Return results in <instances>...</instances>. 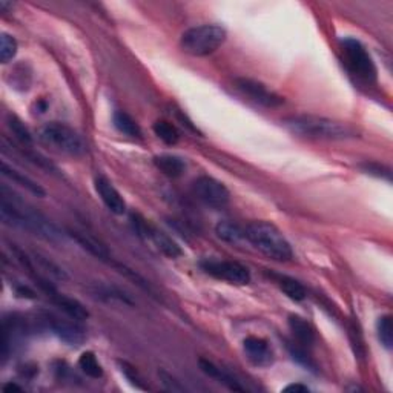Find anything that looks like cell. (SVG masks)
<instances>
[{"label":"cell","mask_w":393,"mask_h":393,"mask_svg":"<svg viewBox=\"0 0 393 393\" xmlns=\"http://www.w3.org/2000/svg\"><path fill=\"white\" fill-rule=\"evenodd\" d=\"M289 329L296 340V343L301 346H312L315 343V332L312 326L307 323L305 318L298 315H291L289 317Z\"/></svg>","instance_id":"obj_19"},{"label":"cell","mask_w":393,"mask_h":393,"mask_svg":"<svg viewBox=\"0 0 393 393\" xmlns=\"http://www.w3.org/2000/svg\"><path fill=\"white\" fill-rule=\"evenodd\" d=\"M95 192H97L102 202L105 203L106 208L112 212V214L121 215L126 212V203L120 192L115 189L111 180H108L105 176H97L94 180Z\"/></svg>","instance_id":"obj_12"},{"label":"cell","mask_w":393,"mask_h":393,"mask_svg":"<svg viewBox=\"0 0 393 393\" xmlns=\"http://www.w3.org/2000/svg\"><path fill=\"white\" fill-rule=\"evenodd\" d=\"M97 294L100 298H103L105 301H120V302H123V305H128V306H134V301L131 300V296L130 295H126L125 292H121L120 289L117 287H109V286H105V287H99L97 289Z\"/></svg>","instance_id":"obj_28"},{"label":"cell","mask_w":393,"mask_h":393,"mask_svg":"<svg viewBox=\"0 0 393 393\" xmlns=\"http://www.w3.org/2000/svg\"><path fill=\"white\" fill-rule=\"evenodd\" d=\"M114 126L117 128V130L128 135V137H140L141 135V130L137 121H135L130 114L125 112V111H117L114 114Z\"/></svg>","instance_id":"obj_21"},{"label":"cell","mask_w":393,"mask_h":393,"mask_svg":"<svg viewBox=\"0 0 393 393\" xmlns=\"http://www.w3.org/2000/svg\"><path fill=\"white\" fill-rule=\"evenodd\" d=\"M68 234L77 244H80L83 249L88 250L91 255H94L95 259L111 263V252H109L105 244H103L100 240H97V238H94L93 235L86 234V232H82L77 229H69Z\"/></svg>","instance_id":"obj_15"},{"label":"cell","mask_w":393,"mask_h":393,"mask_svg":"<svg viewBox=\"0 0 393 393\" xmlns=\"http://www.w3.org/2000/svg\"><path fill=\"white\" fill-rule=\"evenodd\" d=\"M278 286L283 294L294 301H302L307 295L306 287L302 286L298 280L291 278V276H280Z\"/></svg>","instance_id":"obj_22"},{"label":"cell","mask_w":393,"mask_h":393,"mask_svg":"<svg viewBox=\"0 0 393 393\" xmlns=\"http://www.w3.org/2000/svg\"><path fill=\"white\" fill-rule=\"evenodd\" d=\"M158 378H160V383L163 384V388L169 392L174 393H183L186 392L184 385L180 384V381H177L176 378H174L171 373H167L166 370H158Z\"/></svg>","instance_id":"obj_31"},{"label":"cell","mask_w":393,"mask_h":393,"mask_svg":"<svg viewBox=\"0 0 393 393\" xmlns=\"http://www.w3.org/2000/svg\"><path fill=\"white\" fill-rule=\"evenodd\" d=\"M246 240L269 259L275 261H291L294 250L286 237L275 224L269 222H252L244 228Z\"/></svg>","instance_id":"obj_3"},{"label":"cell","mask_w":393,"mask_h":393,"mask_svg":"<svg viewBox=\"0 0 393 393\" xmlns=\"http://www.w3.org/2000/svg\"><path fill=\"white\" fill-rule=\"evenodd\" d=\"M37 139L45 146L69 157H82L86 154V143L82 135L73 128L60 123V121H49L45 123L37 132Z\"/></svg>","instance_id":"obj_4"},{"label":"cell","mask_w":393,"mask_h":393,"mask_svg":"<svg viewBox=\"0 0 393 393\" xmlns=\"http://www.w3.org/2000/svg\"><path fill=\"white\" fill-rule=\"evenodd\" d=\"M120 370L123 375L126 377L128 381H130L132 385H135L137 389H146V385L143 384V379H141L140 373L135 370V367L125 363V361H120Z\"/></svg>","instance_id":"obj_29"},{"label":"cell","mask_w":393,"mask_h":393,"mask_svg":"<svg viewBox=\"0 0 393 393\" xmlns=\"http://www.w3.org/2000/svg\"><path fill=\"white\" fill-rule=\"evenodd\" d=\"M215 234L218 238H222L223 241L226 243H240L241 240H246V235H244V229L230 220H223L215 226Z\"/></svg>","instance_id":"obj_20"},{"label":"cell","mask_w":393,"mask_h":393,"mask_svg":"<svg viewBox=\"0 0 393 393\" xmlns=\"http://www.w3.org/2000/svg\"><path fill=\"white\" fill-rule=\"evenodd\" d=\"M2 174L6 178H10L11 182H14L16 184L22 186L23 189H27L28 192H31V194L36 195V197L43 198L45 195H47V191H45L37 182H34L33 178H29L28 176H25V174L19 172L17 169L8 166L5 162L2 163Z\"/></svg>","instance_id":"obj_17"},{"label":"cell","mask_w":393,"mask_h":393,"mask_svg":"<svg viewBox=\"0 0 393 393\" xmlns=\"http://www.w3.org/2000/svg\"><path fill=\"white\" fill-rule=\"evenodd\" d=\"M8 128L11 130V132L14 134V137L21 141L23 146H29L33 143V135H31L29 130L27 126H25L23 121L16 117V115H8Z\"/></svg>","instance_id":"obj_25"},{"label":"cell","mask_w":393,"mask_h":393,"mask_svg":"<svg viewBox=\"0 0 393 393\" xmlns=\"http://www.w3.org/2000/svg\"><path fill=\"white\" fill-rule=\"evenodd\" d=\"M289 352H291L294 361H296V363H298V364L305 366V367H307V369H311V370L317 369V366H315L313 361L309 358V355L305 352V349H302V347H298V346H295V344H289Z\"/></svg>","instance_id":"obj_30"},{"label":"cell","mask_w":393,"mask_h":393,"mask_svg":"<svg viewBox=\"0 0 393 393\" xmlns=\"http://www.w3.org/2000/svg\"><path fill=\"white\" fill-rule=\"evenodd\" d=\"M152 130L154 134H156L160 140L165 141L166 145H176L180 139L177 128L167 120H157L156 123H154Z\"/></svg>","instance_id":"obj_23"},{"label":"cell","mask_w":393,"mask_h":393,"mask_svg":"<svg viewBox=\"0 0 393 393\" xmlns=\"http://www.w3.org/2000/svg\"><path fill=\"white\" fill-rule=\"evenodd\" d=\"M79 367L82 369V372L89 378L99 379L103 377L102 364L99 363L97 357H95L93 352L82 353V357L79 358Z\"/></svg>","instance_id":"obj_24"},{"label":"cell","mask_w":393,"mask_h":393,"mask_svg":"<svg viewBox=\"0 0 393 393\" xmlns=\"http://www.w3.org/2000/svg\"><path fill=\"white\" fill-rule=\"evenodd\" d=\"M194 195L206 206L214 209L226 208L230 202V194L226 186L209 176H202L192 183Z\"/></svg>","instance_id":"obj_8"},{"label":"cell","mask_w":393,"mask_h":393,"mask_svg":"<svg viewBox=\"0 0 393 393\" xmlns=\"http://www.w3.org/2000/svg\"><path fill=\"white\" fill-rule=\"evenodd\" d=\"M17 54V42L10 34H2L0 37V60L2 63H8Z\"/></svg>","instance_id":"obj_27"},{"label":"cell","mask_w":393,"mask_h":393,"mask_svg":"<svg viewBox=\"0 0 393 393\" xmlns=\"http://www.w3.org/2000/svg\"><path fill=\"white\" fill-rule=\"evenodd\" d=\"M48 298L53 301V305L60 309V311L67 315V317L73 318L75 321H85L89 317L88 309L82 305L79 300L71 298V296L60 294L57 289H51L47 294Z\"/></svg>","instance_id":"obj_14"},{"label":"cell","mask_w":393,"mask_h":393,"mask_svg":"<svg viewBox=\"0 0 393 393\" xmlns=\"http://www.w3.org/2000/svg\"><path fill=\"white\" fill-rule=\"evenodd\" d=\"M131 223H132L134 230L137 232L141 238L150 240L154 246L160 250V252L167 257V259L174 260V259H178V257H182L183 254L182 248H180L169 235L165 234L163 230L157 229L154 224L147 222L143 215L131 214Z\"/></svg>","instance_id":"obj_7"},{"label":"cell","mask_w":393,"mask_h":393,"mask_svg":"<svg viewBox=\"0 0 393 393\" xmlns=\"http://www.w3.org/2000/svg\"><path fill=\"white\" fill-rule=\"evenodd\" d=\"M202 269L214 278L230 283V285L243 286L250 281L249 269L238 261L206 260L202 263Z\"/></svg>","instance_id":"obj_9"},{"label":"cell","mask_w":393,"mask_h":393,"mask_svg":"<svg viewBox=\"0 0 393 393\" xmlns=\"http://www.w3.org/2000/svg\"><path fill=\"white\" fill-rule=\"evenodd\" d=\"M198 364H200V369H202L203 373H206V375H208L209 378L215 379V381H218L220 384L226 385L228 389L234 390V392H244V390H246V388H243V385L240 384V381H238L235 377H232L229 372L222 369V367H218L215 363H212V361L202 358V359L198 361Z\"/></svg>","instance_id":"obj_16"},{"label":"cell","mask_w":393,"mask_h":393,"mask_svg":"<svg viewBox=\"0 0 393 393\" xmlns=\"http://www.w3.org/2000/svg\"><path fill=\"white\" fill-rule=\"evenodd\" d=\"M228 33L220 25H200L186 31L182 36V49L194 57H204L222 47L226 42Z\"/></svg>","instance_id":"obj_5"},{"label":"cell","mask_w":393,"mask_h":393,"mask_svg":"<svg viewBox=\"0 0 393 393\" xmlns=\"http://www.w3.org/2000/svg\"><path fill=\"white\" fill-rule=\"evenodd\" d=\"M0 215L8 226L23 229L36 237H40L47 241H60L63 238L62 230L51 223L47 217L31 208L19 197H8L2 191V202H0Z\"/></svg>","instance_id":"obj_1"},{"label":"cell","mask_w":393,"mask_h":393,"mask_svg":"<svg viewBox=\"0 0 393 393\" xmlns=\"http://www.w3.org/2000/svg\"><path fill=\"white\" fill-rule=\"evenodd\" d=\"M361 167H363V171L366 174H370V176L384 178V180H388V182H390L392 172H390L389 167H385L383 165H378V163H364V165H361Z\"/></svg>","instance_id":"obj_32"},{"label":"cell","mask_w":393,"mask_h":393,"mask_svg":"<svg viewBox=\"0 0 393 393\" xmlns=\"http://www.w3.org/2000/svg\"><path fill=\"white\" fill-rule=\"evenodd\" d=\"M237 88L240 89L244 95H248L250 100H254L261 106L276 108L283 105V102H285V99L280 97V95L275 94L274 91H270L263 83L252 79H246V77L237 79Z\"/></svg>","instance_id":"obj_11"},{"label":"cell","mask_w":393,"mask_h":393,"mask_svg":"<svg viewBox=\"0 0 393 393\" xmlns=\"http://www.w3.org/2000/svg\"><path fill=\"white\" fill-rule=\"evenodd\" d=\"M341 51H343L346 67L349 68L353 75L367 83H373L377 80V67L363 43L353 37H346L341 42Z\"/></svg>","instance_id":"obj_6"},{"label":"cell","mask_w":393,"mask_h":393,"mask_svg":"<svg viewBox=\"0 0 393 393\" xmlns=\"http://www.w3.org/2000/svg\"><path fill=\"white\" fill-rule=\"evenodd\" d=\"M285 125L294 134L313 140H346L357 135L350 125L318 115H294L285 120Z\"/></svg>","instance_id":"obj_2"},{"label":"cell","mask_w":393,"mask_h":393,"mask_svg":"<svg viewBox=\"0 0 393 393\" xmlns=\"http://www.w3.org/2000/svg\"><path fill=\"white\" fill-rule=\"evenodd\" d=\"M243 349L248 359L257 367H267L274 363V350L264 338L248 337L243 341Z\"/></svg>","instance_id":"obj_13"},{"label":"cell","mask_w":393,"mask_h":393,"mask_svg":"<svg viewBox=\"0 0 393 393\" xmlns=\"http://www.w3.org/2000/svg\"><path fill=\"white\" fill-rule=\"evenodd\" d=\"M285 392H301V393H306L309 392L307 385H302V384H291L285 388Z\"/></svg>","instance_id":"obj_33"},{"label":"cell","mask_w":393,"mask_h":393,"mask_svg":"<svg viewBox=\"0 0 393 393\" xmlns=\"http://www.w3.org/2000/svg\"><path fill=\"white\" fill-rule=\"evenodd\" d=\"M3 390H5V392H11V390H22V388H19L17 384H11V383H10V384H5V385H3Z\"/></svg>","instance_id":"obj_34"},{"label":"cell","mask_w":393,"mask_h":393,"mask_svg":"<svg viewBox=\"0 0 393 393\" xmlns=\"http://www.w3.org/2000/svg\"><path fill=\"white\" fill-rule=\"evenodd\" d=\"M42 321L63 343L69 346H82L83 341H85V332L73 318L67 320L51 312H43Z\"/></svg>","instance_id":"obj_10"},{"label":"cell","mask_w":393,"mask_h":393,"mask_svg":"<svg viewBox=\"0 0 393 393\" xmlns=\"http://www.w3.org/2000/svg\"><path fill=\"white\" fill-rule=\"evenodd\" d=\"M154 165H156L160 172H163L166 177L178 178L182 177L186 171V163L182 157L171 156V154H163V156L154 157Z\"/></svg>","instance_id":"obj_18"},{"label":"cell","mask_w":393,"mask_h":393,"mask_svg":"<svg viewBox=\"0 0 393 393\" xmlns=\"http://www.w3.org/2000/svg\"><path fill=\"white\" fill-rule=\"evenodd\" d=\"M377 332H378V340L381 341V344L385 349H392L393 344V324H392V317L389 315H384L378 320L377 323Z\"/></svg>","instance_id":"obj_26"}]
</instances>
